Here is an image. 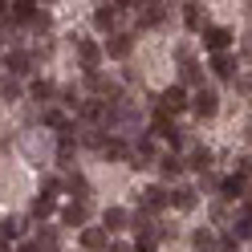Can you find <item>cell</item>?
Returning a JSON list of instances; mask_svg holds the SVG:
<instances>
[{"label":"cell","instance_id":"obj_1","mask_svg":"<svg viewBox=\"0 0 252 252\" xmlns=\"http://www.w3.org/2000/svg\"><path fill=\"white\" fill-rule=\"evenodd\" d=\"M163 155L155 151V134H138L134 143H130V167L134 171H147V167H155Z\"/></svg>","mask_w":252,"mask_h":252},{"label":"cell","instance_id":"obj_2","mask_svg":"<svg viewBox=\"0 0 252 252\" xmlns=\"http://www.w3.org/2000/svg\"><path fill=\"white\" fill-rule=\"evenodd\" d=\"M216 110H220V94L212 86H199L191 94V114L195 118H216Z\"/></svg>","mask_w":252,"mask_h":252},{"label":"cell","instance_id":"obj_3","mask_svg":"<svg viewBox=\"0 0 252 252\" xmlns=\"http://www.w3.org/2000/svg\"><path fill=\"white\" fill-rule=\"evenodd\" d=\"M77 147H82V126L69 122L65 130L57 134V163H65V167H69V159H73V151H77Z\"/></svg>","mask_w":252,"mask_h":252},{"label":"cell","instance_id":"obj_4","mask_svg":"<svg viewBox=\"0 0 252 252\" xmlns=\"http://www.w3.org/2000/svg\"><path fill=\"white\" fill-rule=\"evenodd\" d=\"M155 110H167V114H183V110H191V98H187L183 86H171L159 94V102H155Z\"/></svg>","mask_w":252,"mask_h":252},{"label":"cell","instance_id":"obj_5","mask_svg":"<svg viewBox=\"0 0 252 252\" xmlns=\"http://www.w3.org/2000/svg\"><path fill=\"white\" fill-rule=\"evenodd\" d=\"M232 41H236V33L224 29V25H208L203 29V49H212V53H228Z\"/></svg>","mask_w":252,"mask_h":252},{"label":"cell","instance_id":"obj_6","mask_svg":"<svg viewBox=\"0 0 252 252\" xmlns=\"http://www.w3.org/2000/svg\"><path fill=\"white\" fill-rule=\"evenodd\" d=\"M102 53H106V45H98V41H86V37H77V65H82V73H94V69H98Z\"/></svg>","mask_w":252,"mask_h":252},{"label":"cell","instance_id":"obj_7","mask_svg":"<svg viewBox=\"0 0 252 252\" xmlns=\"http://www.w3.org/2000/svg\"><path fill=\"white\" fill-rule=\"evenodd\" d=\"M122 4L118 0H110V4H98V12H94V25L102 29V33H118V25H122Z\"/></svg>","mask_w":252,"mask_h":252},{"label":"cell","instance_id":"obj_8","mask_svg":"<svg viewBox=\"0 0 252 252\" xmlns=\"http://www.w3.org/2000/svg\"><path fill=\"white\" fill-rule=\"evenodd\" d=\"M130 53H134V33L118 29V33H110V37H106V57H114V61H126Z\"/></svg>","mask_w":252,"mask_h":252},{"label":"cell","instance_id":"obj_9","mask_svg":"<svg viewBox=\"0 0 252 252\" xmlns=\"http://www.w3.org/2000/svg\"><path fill=\"white\" fill-rule=\"evenodd\" d=\"M171 203V191L163 183H151V187H143V191H138V208H147V212H163Z\"/></svg>","mask_w":252,"mask_h":252},{"label":"cell","instance_id":"obj_10","mask_svg":"<svg viewBox=\"0 0 252 252\" xmlns=\"http://www.w3.org/2000/svg\"><path fill=\"white\" fill-rule=\"evenodd\" d=\"M61 224L65 228H86L90 224V199H69L61 208Z\"/></svg>","mask_w":252,"mask_h":252},{"label":"cell","instance_id":"obj_11","mask_svg":"<svg viewBox=\"0 0 252 252\" xmlns=\"http://www.w3.org/2000/svg\"><path fill=\"white\" fill-rule=\"evenodd\" d=\"M82 248H86V252H106V248H110V228H106V224H102V228H90V224H86V228H82Z\"/></svg>","mask_w":252,"mask_h":252},{"label":"cell","instance_id":"obj_12","mask_svg":"<svg viewBox=\"0 0 252 252\" xmlns=\"http://www.w3.org/2000/svg\"><path fill=\"white\" fill-rule=\"evenodd\" d=\"M33 53H25V49H8L4 53V73H12V77H21V73H29L33 69Z\"/></svg>","mask_w":252,"mask_h":252},{"label":"cell","instance_id":"obj_13","mask_svg":"<svg viewBox=\"0 0 252 252\" xmlns=\"http://www.w3.org/2000/svg\"><path fill=\"white\" fill-rule=\"evenodd\" d=\"M212 77L216 82H236V61H232V53H212Z\"/></svg>","mask_w":252,"mask_h":252},{"label":"cell","instance_id":"obj_14","mask_svg":"<svg viewBox=\"0 0 252 252\" xmlns=\"http://www.w3.org/2000/svg\"><path fill=\"white\" fill-rule=\"evenodd\" d=\"M163 21H167V4H163V0H155V4L138 8V29H159Z\"/></svg>","mask_w":252,"mask_h":252},{"label":"cell","instance_id":"obj_15","mask_svg":"<svg viewBox=\"0 0 252 252\" xmlns=\"http://www.w3.org/2000/svg\"><path fill=\"white\" fill-rule=\"evenodd\" d=\"M37 0H12V4H8V12H4V17L8 21H17V25H29V21H33L37 17Z\"/></svg>","mask_w":252,"mask_h":252},{"label":"cell","instance_id":"obj_16","mask_svg":"<svg viewBox=\"0 0 252 252\" xmlns=\"http://www.w3.org/2000/svg\"><path fill=\"white\" fill-rule=\"evenodd\" d=\"M183 25L191 29V33L208 29V12H203V4H199V0H187V4H183Z\"/></svg>","mask_w":252,"mask_h":252},{"label":"cell","instance_id":"obj_17","mask_svg":"<svg viewBox=\"0 0 252 252\" xmlns=\"http://www.w3.org/2000/svg\"><path fill=\"white\" fill-rule=\"evenodd\" d=\"M57 94H61V90H57V86L49 82V77H37V82L29 86V98H33L37 106H49V102L57 98Z\"/></svg>","mask_w":252,"mask_h":252},{"label":"cell","instance_id":"obj_18","mask_svg":"<svg viewBox=\"0 0 252 252\" xmlns=\"http://www.w3.org/2000/svg\"><path fill=\"white\" fill-rule=\"evenodd\" d=\"M187 167H191L195 175L212 171V151H208V147H199V143H191V147H187Z\"/></svg>","mask_w":252,"mask_h":252},{"label":"cell","instance_id":"obj_19","mask_svg":"<svg viewBox=\"0 0 252 252\" xmlns=\"http://www.w3.org/2000/svg\"><path fill=\"white\" fill-rule=\"evenodd\" d=\"M102 224H106L110 232H122V228L134 224V216L126 212V208H106V212H102Z\"/></svg>","mask_w":252,"mask_h":252},{"label":"cell","instance_id":"obj_20","mask_svg":"<svg viewBox=\"0 0 252 252\" xmlns=\"http://www.w3.org/2000/svg\"><path fill=\"white\" fill-rule=\"evenodd\" d=\"M179 77H183V86H203V65H199V61L195 57H183L179 61Z\"/></svg>","mask_w":252,"mask_h":252},{"label":"cell","instance_id":"obj_21","mask_svg":"<svg viewBox=\"0 0 252 252\" xmlns=\"http://www.w3.org/2000/svg\"><path fill=\"white\" fill-rule=\"evenodd\" d=\"M244 179H248V175H240V171H236V175H228L224 187H220V195L232 199V203H236V199H244V191H248V183H244Z\"/></svg>","mask_w":252,"mask_h":252},{"label":"cell","instance_id":"obj_22","mask_svg":"<svg viewBox=\"0 0 252 252\" xmlns=\"http://www.w3.org/2000/svg\"><path fill=\"white\" fill-rule=\"evenodd\" d=\"M183 167H187V159H183L179 151H167L163 159H159V171H163L167 179H179V175H183Z\"/></svg>","mask_w":252,"mask_h":252},{"label":"cell","instance_id":"obj_23","mask_svg":"<svg viewBox=\"0 0 252 252\" xmlns=\"http://www.w3.org/2000/svg\"><path fill=\"white\" fill-rule=\"evenodd\" d=\"M65 191L73 199H90V179L82 175V171H69V175H65Z\"/></svg>","mask_w":252,"mask_h":252},{"label":"cell","instance_id":"obj_24","mask_svg":"<svg viewBox=\"0 0 252 252\" xmlns=\"http://www.w3.org/2000/svg\"><path fill=\"white\" fill-rule=\"evenodd\" d=\"M102 159H114V163H118V159H130V147L122 143V134H110V138H106V147H102Z\"/></svg>","mask_w":252,"mask_h":252},{"label":"cell","instance_id":"obj_25","mask_svg":"<svg viewBox=\"0 0 252 252\" xmlns=\"http://www.w3.org/2000/svg\"><path fill=\"white\" fill-rule=\"evenodd\" d=\"M171 203H175L179 212H191L199 203V191H195V187H175V191H171Z\"/></svg>","mask_w":252,"mask_h":252},{"label":"cell","instance_id":"obj_26","mask_svg":"<svg viewBox=\"0 0 252 252\" xmlns=\"http://www.w3.org/2000/svg\"><path fill=\"white\" fill-rule=\"evenodd\" d=\"M53 212H57V203H53V195H49V191L37 195L33 203H29V216H33V220H49Z\"/></svg>","mask_w":252,"mask_h":252},{"label":"cell","instance_id":"obj_27","mask_svg":"<svg viewBox=\"0 0 252 252\" xmlns=\"http://www.w3.org/2000/svg\"><path fill=\"white\" fill-rule=\"evenodd\" d=\"M159 244H163V228H151V232H138L134 252H159Z\"/></svg>","mask_w":252,"mask_h":252},{"label":"cell","instance_id":"obj_28","mask_svg":"<svg viewBox=\"0 0 252 252\" xmlns=\"http://www.w3.org/2000/svg\"><path fill=\"white\" fill-rule=\"evenodd\" d=\"M191 248H195V252H216V248H220V240L212 236V228H199V232L191 236Z\"/></svg>","mask_w":252,"mask_h":252},{"label":"cell","instance_id":"obj_29","mask_svg":"<svg viewBox=\"0 0 252 252\" xmlns=\"http://www.w3.org/2000/svg\"><path fill=\"white\" fill-rule=\"evenodd\" d=\"M0 98H4V106L21 102V82H17L12 73H4V82H0Z\"/></svg>","mask_w":252,"mask_h":252},{"label":"cell","instance_id":"obj_30","mask_svg":"<svg viewBox=\"0 0 252 252\" xmlns=\"http://www.w3.org/2000/svg\"><path fill=\"white\" fill-rule=\"evenodd\" d=\"M25 232V220L21 216H4V224H0V240H17Z\"/></svg>","mask_w":252,"mask_h":252},{"label":"cell","instance_id":"obj_31","mask_svg":"<svg viewBox=\"0 0 252 252\" xmlns=\"http://www.w3.org/2000/svg\"><path fill=\"white\" fill-rule=\"evenodd\" d=\"M41 122L49 126V130H65V126H69L65 110H57V106H49V110H45V114H41Z\"/></svg>","mask_w":252,"mask_h":252},{"label":"cell","instance_id":"obj_32","mask_svg":"<svg viewBox=\"0 0 252 252\" xmlns=\"http://www.w3.org/2000/svg\"><path fill=\"white\" fill-rule=\"evenodd\" d=\"M49 29H53V17H49V8H37V17L33 21H29V33H49Z\"/></svg>","mask_w":252,"mask_h":252},{"label":"cell","instance_id":"obj_33","mask_svg":"<svg viewBox=\"0 0 252 252\" xmlns=\"http://www.w3.org/2000/svg\"><path fill=\"white\" fill-rule=\"evenodd\" d=\"M232 232L240 236V240H252V212H248V208H244V212H240V220L232 224Z\"/></svg>","mask_w":252,"mask_h":252},{"label":"cell","instance_id":"obj_34","mask_svg":"<svg viewBox=\"0 0 252 252\" xmlns=\"http://www.w3.org/2000/svg\"><path fill=\"white\" fill-rule=\"evenodd\" d=\"M37 240H41L45 252H57V240H61V236H57V228H41V232H37Z\"/></svg>","mask_w":252,"mask_h":252},{"label":"cell","instance_id":"obj_35","mask_svg":"<svg viewBox=\"0 0 252 252\" xmlns=\"http://www.w3.org/2000/svg\"><path fill=\"white\" fill-rule=\"evenodd\" d=\"M228 203H232V199H224V195L212 203V220H216V224H224V220H228Z\"/></svg>","mask_w":252,"mask_h":252},{"label":"cell","instance_id":"obj_36","mask_svg":"<svg viewBox=\"0 0 252 252\" xmlns=\"http://www.w3.org/2000/svg\"><path fill=\"white\" fill-rule=\"evenodd\" d=\"M220 252H240V236H236V232H224V236H220Z\"/></svg>","mask_w":252,"mask_h":252},{"label":"cell","instance_id":"obj_37","mask_svg":"<svg viewBox=\"0 0 252 252\" xmlns=\"http://www.w3.org/2000/svg\"><path fill=\"white\" fill-rule=\"evenodd\" d=\"M236 171H240V175H252V155H240V159H236Z\"/></svg>","mask_w":252,"mask_h":252},{"label":"cell","instance_id":"obj_38","mask_svg":"<svg viewBox=\"0 0 252 252\" xmlns=\"http://www.w3.org/2000/svg\"><path fill=\"white\" fill-rule=\"evenodd\" d=\"M236 90H240V94H248V98H252V77H236V82H232Z\"/></svg>","mask_w":252,"mask_h":252},{"label":"cell","instance_id":"obj_39","mask_svg":"<svg viewBox=\"0 0 252 252\" xmlns=\"http://www.w3.org/2000/svg\"><path fill=\"white\" fill-rule=\"evenodd\" d=\"M45 191L57 195V191H61V179H57V175H49V179H45Z\"/></svg>","mask_w":252,"mask_h":252},{"label":"cell","instance_id":"obj_40","mask_svg":"<svg viewBox=\"0 0 252 252\" xmlns=\"http://www.w3.org/2000/svg\"><path fill=\"white\" fill-rule=\"evenodd\" d=\"M17 252H45V248H41V240H25Z\"/></svg>","mask_w":252,"mask_h":252},{"label":"cell","instance_id":"obj_41","mask_svg":"<svg viewBox=\"0 0 252 252\" xmlns=\"http://www.w3.org/2000/svg\"><path fill=\"white\" fill-rule=\"evenodd\" d=\"M134 82H138V73H134L130 65H126V69H122V86H134Z\"/></svg>","mask_w":252,"mask_h":252},{"label":"cell","instance_id":"obj_42","mask_svg":"<svg viewBox=\"0 0 252 252\" xmlns=\"http://www.w3.org/2000/svg\"><path fill=\"white\" fill-rule=\"evenodd\" d=\"M49 53H53V45H49V41H41L37 49H33V57H49Z\"/></svg>","mask_w":252,"mask_h":252},{"label":"cell","instance_id":"obj_43","mask_svg":"<svg viewBox=\"0 0 252 252\" xmlns=\"http://www.w3.org/2000/svg\"><path fill=\"white\" fill-rule=\"evenodd\" d=\"M106 252H134V248H130V244H118V240H110V248H106Z\"/></svg>","mask_w":252,"mask_h":252},{"label":"cell","instance_id":"obj_44","mask_svg":"<svg viewBox=\"0 0 252 252\" xmlns=\"http://www.w3.org/2000/svg\"><path fill=\"white\" fill-rule=\"evenodd\" d=\"M244 208L252 212V187H248V191H244Z\"/></svg>","mask_w":252,"mask_h":252},{"label":"cell","instance_id":"obj_45","mask_svg":"<svg viewBox=\"0 0 252 252\" xmlns=\"http://www.w3.org/2000/svg\"><path fill=\"white\" fill-rule=\"evenodd\" d=\"M244 53H252V33H248V37H244Z\"/></svg>","mask_w":252,"mask_h":252},{"label":"cell","instance_id":"obj_46","mask_svg":"<svg viewBox=\"0 0 252 252\" xmlns=\"http://www.w3.org/2000/svg\"><path fill=\"white\" fill-rule=\"evenodd\" d=\"M37 4H53V0H37Z\"/></svg>","mask_w":252,"mask_h":252},{"label":"cell","instance_id":"obj_47","mask_svg":"<svg viewBox=\"0 0 252 252\" xmlns=\"http://www.w3.org/2000/svg\"><path fill=\"white\" fill-rule=\"evenodd\" d=\"M248 8H252V0H248Z\"/></svg>","mask_w":252,"mask_h":252}]
</instances>
